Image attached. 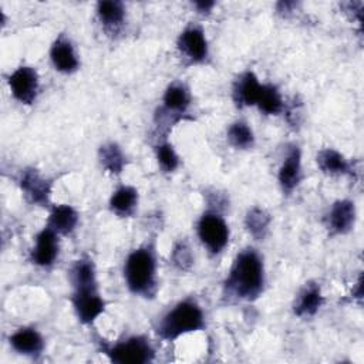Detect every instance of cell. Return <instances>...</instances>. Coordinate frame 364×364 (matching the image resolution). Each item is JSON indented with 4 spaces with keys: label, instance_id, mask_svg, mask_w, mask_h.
Segmentation results:
<instances>
[{
    "label": "cell",
    "instance_id": "6da1fadb",
    "mask_svg": "<svg viewBox=\"0 0 364 364\" xmlns=\"http://www.w3.org/2000/svg\"><path fill=\"white\" fill-rule=\"evenodd\" d=\"M264 284L263 257L255 247L247 246L235 256L229 267L223 282V296L229 300L253 301L262 296Z\"/></svg>",
    "mask_w": 364,
    "mask_h": 364
},
{
    "label": "cell",
    "instance_id": "7a4b0ae2",
    "mask_svg": "<svg viewBox=\"0 0 364 364\" xmlns=\"http://www.w3.org/2000/svg\"><path fill=\"white\" fill-rule=\"evenodd\" d=\"M158 263L155 246L144 243L128 253L124 262V282L127 289L145 299H152L158 290Z\"/></svg>",
    "mask_w": 364,
    "mask_h": 364
},
{
    "label": "cell",
    "instance_id": "3957f363",
    "mask_svg": "<svg viewBox=\"0 0 364 364\" xmlns=\"http://www.w3.org/2000/svg\"><path fill=\"white\" fill-rule=\"evenodd\" d=\"M205 313L202 306L192 297L183 299L164 313L155 324V333L161 340L173 341L185 334L203 330Z\"/></svg>",
    "mask_w": 364,
    "mask_h": 364
},
{
    "label": "cell",
    "instance_id": "277c9868",
    "mask_svg": "<svg viewBox=\"0 0 364 364\" xmlns=\"http://www.w3.org/2000/svg\"><path fill=\"white\" fill-rule=\"evenodd\" d=\"M101 350L115 364H146L155 358V348L145 336H129L114 344H104Z\"/></svg>",
    "mask_w": 364,
    "mask_h": 364
},
{
    "label": "cell",
    "instance_id": "5b68a950",
    "mask_svg": "<svg viewBox=\"0 0 364 364\" xmlns=\"http://www.w3.org/2000/svg\"><path fill=\"white\" fill-rule=\"evenodd\" d=\"M196 233L202 246L212 256L222 253L230 237L228 222L225 220L222 212L215 209H206L199 216L196 223Z\"/></svg>",
    "mask_w": 364,
    "mask_h": 364
},
{
    "label": "cell",
    "instance_id": "8992f818",
    "mask_svg": "<svg viewBox=\"0 0 364 364\" xmlns=\"http://www.w3.org/2000/svg\"><path fill=\"white\" fill-rule=\"evenodd\" d=\"M192 95L189 88L181 82H171L162 95V105L155 114V121L158 127L161 125H175L182 121L191 107Z\"/></svg>",
    "mask_w": 364,
    "mask_h": 364
},
{
    "label": "cell",
    "instance_id": "52a82bcc",
    "mask_svg": "<svg viewBox=\"0 0 364 364\" xmlns=\"http://www.w3.org/2000/svg\"><path fill=\"white\" fill-rule=\"evenodd\" d=\"M71 304L75 313V317L81 324H92L107 307V301L100 293L97 284H85L73 287Z\"/></svg>",
    "mask_w": 364,
    "mask_h": 364
},
{
    "label": "cell",
    "instance_id": "ba28073f",
    "mask_svg": "<svg viewBox=\"0 0 364 364\" xmlns=\"http://www.w3.org/2000/svg\"><path fill=\"white\" fill-rule=\"evenodd\" d=\"M176 48L188 64H203L209 57V44L202 27L186 26L176 38Z\"/></svg>",
    "mask_w": 364,
    "mask_h": 364
},
{
    "label": "cell",
    "instance_id": "9c48e42d",
    "mask_svg": "<svg viewBox=\"0 0 364 364\" xmlns=\"http://www.w3.org/2000/svg\"><path fill=\"white\" fill-rule=\"evenodd\" d=\"M10 92L23 105H33L40 91V77L34 67L20 65L7 78Z\"/></svg>",
    "mask_w": 364,
    "mask_h": 364
},
{
    "label": "cell",
    "instance_id": "30bf717a",
    "mask_svg": "<svg viewBox=\"0 0 364 364\" xmlns=\"http://www.w3.org/2000/svg\"><path fill=\"white\" fill-rule=\"evenodd\" d=\"M355 219V203L351 199H337L324 213L323 222L331 236H343L354 229Z\"/></svg>",
    "mask_w": 364,
    "mask_h": 364
},
{
    "label": "cell",
    "instance_id": "8fae6325",
    "mask_svg": "<svg viewBox=\"0 0 364 364\" xmlns=\"http://www.w3.org/2000/svg\"><path fill=\"white\" fill-rule=\"evenodd\" d=\"M18 186L30 203L43 208L50 206L53 182L44 178L37 169H24L18 178Z\"/></svg>",
    "mask_w": 364,
    "mask_h": 364
},
{
    "label": "cell",
    "instance_id": "7c38bea8",
    "mask_svg": "<svg viewBox=\"0 0 364 364\" xmlns=\"http://www.w3.org/2000/svg\"><path fill=\"white\" fill-rule=\"evenodd\" d=\"M47 225L36 235L34 246L30 252V260L38 267H50L55 263L60 253V239Z\"/></svg>",
    "mask_w": 364,
    "mask_h": 364
},
{
    "label": "cell",
    "instance_id": "4fadbf2b",
    "mask_svg": "<svg viewBox=\"0 0 364 364\" xmlns=\"http://www.w3.org/2000/svg\"><path fill=\"white\" fill-rule=\"evenodd\" d=\"M301 176V151L299 145H291L277 171V182L283 195H290L299 186Z\"/></svg>",
    "mask_w": 364,
    "mask_h": 364
},
{
    "label": "cell",
    "instance_id": "5bb4252c",
    "mask_svg": "<svg viewBox=\"0 0 364 364\" xmlns=\"http://www.w3.org/2000/svg\"><path fill=\"white\" fill-rule=\"evenodd\" d=\"M50 60L55 71L61 74H73L80 68L78 54L70 37L58 34L50 47Z\"/></svg>",
    "mask_w": 364,
    "mask_h": 364
},
{
    "label": "cell",
    "instance_id": "9a60e30c",
    "mask_svg": "<svg viewBox=\"0 0 364 364\" xmlns=\"http://www.w3.org/2000/svg\"><path fill=\"white\" fill-rule=\"evenodd\" d=\"M262 84L263 82H260L257 75L250 70L239 74L232 87V98L235 105L239 108L256 107Z\"/></svg>",
    "mask_w": 364,
    "mask_h": 364
},
{
    "label": "cell",
    "instance_id": "2e32d148",
    "mask_svg": "<svg viewBox=\"0 0 364 364\" xmlns=\"http://www.w3.org/2000/svg\"><path fill=\"white\" fill-rule=\"evenodd\" d=\"M10 347L20 355L37 358L44 351V338L34 327H20L9 337Z\"/></svg>",
    "mask_w": 364,
    "mask_h": 364
},
{
    "label": "cell",
    "instance_id": "e0dca14e",
    "mask_svg": "<svg viewBox=\"0 0 364 364\" xmlns=\"http://www.w3.org/2000/svg\"><path fill=\"white\" fill-rule=\"evenodd\" d=\"M324 304V296L321 287L316 282L306 283L294 297L293 313L300 318H309L317 314Z\"/></svg>",
    "mask_w": 364,
    "mask_h": 364
},
{
    "label": "cell",
    "instance_id": "ac0fdd59",
    "mask_svg": "<svg viewBox=\"0 0 364 364\" xmlns=\"http://www.w3.org/2000/svg\"><path fill=\"white\" fill-rule=\"evenodd\" d=\"M316 162L318 169L330 176H355V169L351 161L336 148H323L317 152Z\"/></svg>",
    "mask_w": 364,
    "mask_h": 364
},
{
    "label": "cell",
    "instance_id": "d6986e66",
    "mask_svg": "<svg viewBox=\"0 0 364 364\" xmlns=\"http://www.w3.org/2000/svg\"><path fill=\"white\" fill-rule=\"evenodd\" d=\"M78 220H80V215L75 210V208L67 203H60V205H53L50 208L47 226L51 228L60 236H68L75 230Z\"/></svg>",
    "mask_w": 364,
    "mask_h": 364
},
{
    "label": "cell",
    "instance_id": "ffe728a7",
    "mask_svg": "<svg viewBox=\"0 0 364 364\" xmlns=\"http://www.w3.org/2000/svg\"><path fill=\"white\" fill-rule=\"evenodd\" d=\"M139 200L138 191L131 185L118 186L109 196V210L119 218H129L136 210Z\"/></svg>",
    "mask_w": 364,
    "mask_h": 364
},
{
    "label": "cell",
    "instance_id": "44dd1931",
    "mask_svg": "<svg viewBox=\"0 0 364 364\" xmlns=\"http://www.w3.org/2000/svg\"><path fill=\"white\" fill-rule=\"evenodd\" d=\"M97 17L104 30L109 33H117L125 21V6L118 0L98 1Z\"/></svg>",
    "mask_w": 364,
    "mask_h": 364
},
{
    "label": "cell",
    "instance_id": "7402d4cb",
    "mask_svg": "<svg viewBox=\"0 0 364 364\" xmlns=\"http://www.w3.org/2000/svg\"><path fill=\"white\" fill-rule=\"evenodd\" d=\"M98 162L111 175H119L127 166V155L117 142H105L98 148Z\"/></svg>",
    "mask_w": 364,
    "mask_h": 364
},
{
    "label": "cell",
    "instance_id": "603a6c76",
    "mask_svg": "<svg viewBox=\"0 0 364 364\" xmlns=\"http://www.w3.org/2000/svg\"><path fill=\"white\" fill-rule=\"evenodd\" d=\"M256 107L264 115H279V114H283L286 109V104L282 97V92L274 84H270V82L262 84V90H260Z\"/></svg>",
    "mask_w": 364,
    "mask_h": 364
},
{
    "label": "cell",
    "instance_id": "cb8c5ba5",
    "mask_svg": "<svg viewBox=\"0 0 364 364\" xmlns=\"http://www.w3.org/2000/svg\"><path fill=\"white\" fill-rule=\"evenodd\" d=\"M270 223L272 216L264 208L253 206L245 215V228L255 240H263L267 236Z\"/></svg>",
    "mask_w": 364,
    "mask_h": 364
},
{
    "label": "cell",
    "instance_id": "d4e9b609",
    "mask_svg": "<svg viewBox=\"0 0 364 364\" xmlns=\"http://www.w3.org/2000/svg\"><path fill=\"white\" fill-rule=\"evenodd\" d=\"M226 139L230 146H233L235 149H240V151L252 149L255 146V141H256L252 127L246 121H242V119H237L228 127Z\"/></svg>",
    "mask_w": 364,
    "mask_h": 364
},
{
    "label": "cell",
    "instance_id": "484cf974",
    "mask_svg": "<svg viewBox=\"0 0 364 364\" xmlns=\"http://www.w3.org/2000/svg\"><path fill=\"white\" fill-rule=\"evenodd\" d=\"M154 151H155L156 162H158L159 168L162 169V172L171 173V172H175L179 168L181 158H179L178 152L175 151V148L171 142L162 139L155 145Z\"/></svg>",
    "mask_w": 364,
    "mask_h": 364
},
{
    "label": "cell",
    "instance_id": "4316f807",
    "mask_svg": "<svg viewBox=\"0 0 364 364\" xmlns=\"http://www.w3.org/2000/svg\"><path fill=\"white\" fill-rule=\"evenodd\" d=\"M169 260L172 266L179 272H188L192 267L195 257L189 243L185 239H181L173 245L169 255Z\"/></svg>",
    "mask_w": 364,
    "mask_h": 364
},
{
    "label": "cell",
    "instance_id": "83f0119b",
    "mask_svg": "<svg viewBox=\"0 0 364 364\" xmlns=\"http://www.w3.org/2000/svg\"><path fill=\"white\" fill-rule=\"evenodd\" d=\"M215 1H195L193 7L198 10V13L202 14H209L212 11V9L215 7Z\"/></svg>",
    "mask_w": 364,
    "mask_h": 364
},
{
    "label": "cell",
    "instance_id": "f1b7e54d",
    "mask_svg": "<svg viewBox=\"0 0 364 364\" xmlns=\"http://www.w3.org/2000/svg\"><path fill=\"white\" fill-rule=\"evenodd\" d=\"M294 7H296L294 1H280V3H277V11L282 13L283 16L290 13Z\"/></svg>",
    "mask_w": 364,
    "mask_h": 364
}]
</instances>
